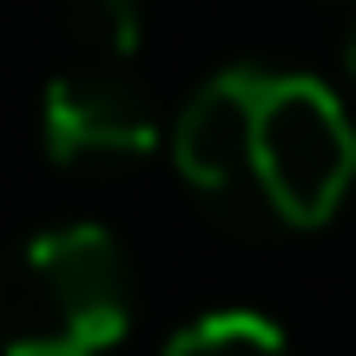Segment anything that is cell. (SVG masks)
Here are the masks:
<instances>
[{"label": "cell", "mask_w": 356, "mask_h": 356, "mask_svg": "<svg viewBox=\"0 0 356 356\" xmlns=\"http://www.w3.org/2000/svg\"><path fill=\"white\" fill-rule=\"evenodd\" d=\"M251 106H257V66H225L211 73L172 119V165L238 231H270L264 191H257V159H251Z\"/></svg>", "instance_id": "obj_3"}, {"label": "cell", "mask_w": 356, "mask_h": 356, "mask_svg": "<svg viewBox=\"0 0 356 356\" xmlns=\"http://www.w3.org/2000/svg\"><path fill=\"white\" fill-rule=\"evenodd\" d=\"M152 145V92L119 66H79L40 92V152L53 165H132Z\"/></svg>", "instance_id": "obj_4"}, {"label": "cell", "mask_w": 356, "mask_h": 356, "mask_svg": "<svg viewBox=\"0 0 356 356\" xmlns=\"http://www.w3.org/2000/svg\"><path fill=\"white\" fill-rule=\"evenodd\" d=\"M92 40H99L113 60H132L139 53V0H79Z\"/></svg>", "instance_id": "obj_6"}, {"label": "cell", "mask_w": 356, "mask_h": 356, "mask_svg": "<svg viewBox=\"0 0 356 356\" xmlns=\"http://www.w3.org/2000/svg\"><path fill=\"white\" fill-rule=\"evenodd\" d=\"M132 323V270L106 225H60L0 264V356H106Z\"/></svg>", "instance_id": "obj_1"}, {"label": "cell", "mask_w": 356, "mask_h": 356, "mask_svg": "<svg viewBox=\"0 0 356 356\" xmlns=\"http://www.w3.org/2000/svg\"><path fill=\"white\" fill-rule=\"evenodd\" d=\"M159 356H291V343L257 310H204L198 323L172 330V343Z\"/></svg>", "instance_id": "obj_5"}, {"label": "cell", "mask_w": 356, "mask_h": 356, "mask_svg": "<svg viewBox=\"0 0 356 356\" xmlns=\"http://www.w3.org/2000/svg\"><path fill=\"white\" fill-rule=\"evenodd\" d=\"M350 79H356V33H350Z\"/></svg>", "instance_id": "obj_7"}, {"label": "cell", "mask_w": 356, "mask_h": 356, "mask_svg": "<svg viewBox=\"0 0 356 356\" xmlns=\"http://www.w3.org/2000/svg\"><path fill=\"white\" fill-rule=\"evenodd\" d=\"M251 159H257L264 218L270 225H291V231H310L356 185V126L323 79L264 73L257 66Z\"/></svg>", "instance_id": "obj_2"}]
</instances>
